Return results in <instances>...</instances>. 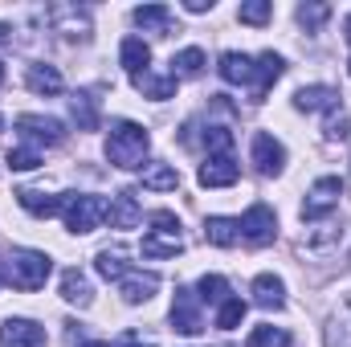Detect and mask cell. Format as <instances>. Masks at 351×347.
Returning <instances> with one entry per match:
<instances>
[{
	"label": "cell",
	"mask_w": 351,
	"mask_h": 347,
	"mask_svg": "<svg viewBox=\"0 0 351 347\" xmlns=\"http://www.w3.org/2000/svg\"><path fill=\"white\" fill-rule=\"evenodd\" d=\"M221 78L229 82V86H254V58H245V53H237V49H229V53H221Z\"/></svg>",
	"instance_id": "4fadbf2b"
},
{
	"label": "cell",
	"mask_w": 351,
	"mask_h": 347,
	"mask_svg": "<svg viewBox=\"0 0 351 347\" xmlns=\"http://www.w3.org/2000/svg\"><path fill=\"white\" fill-rule=\"evenodd\" d=\"M241 319H245V302H241V298H225V302L217 307V327H221V331H233Z\"/></svg>",
	"instance_id": "1f68e13d"
},
{
	"label": "cell",
	"mask_w": 351,
	"mask_h": 347,
	"mask_svg": "<svg viewBox=\"0 0 351 347\" xmlns=\"http://www.w3.org/2000/svg\"><path fill=\"white\" fill-rule=\"evenodd\" d=\"M250 160H254V168H258L262 176H278L282 168H286V147H282L274 135L258 131L254 143H250Z\"/></svg>",
	"instance_id": "9c48e42d"
},
{
	"label": "cell",
	"mask_w": 351,
	"mask_h": 347,
	"mask_svg": "<svg viewBox=\"0 0 351 347\" xmlns=\"http://www.w3.org/2000/svg\"><path fill=\"white\" fill-rule=\"evenodd\" d=\"M335 90L331 86H302L294 94V106L298 110H335Z\"/></svg>",
	"instance_id": "603a6c76"
},
{
	"label": "cell",
	"mask_w": 351,
	"mask_h": 347,
	"mask_svg": "<svg viewBox=\"0 0 351 347\" xmlns=\"http://www.w3.org/2000/svg\"><path fill=\"white\" fill-rule=\"evenodd\" d=\"M16 131H21V139H29V147H58L62 139H66V127L58 123V119H49V115H21L16 119Z\"/></svg>",
	"instance_id": "8992f818"
},
{
	"label": "cell",
	"mask_w": 351,
	"mask_h": 347,
	"mask_svg": "<svg viewBox=\"0 0 351 347\" xmlns=\"http://www.w3.org/2000/svg\"><path fill=\"white\" fill-rule=\"evenodd\" d=\"M70 110H74V119H78L82 131H94V127H98V98H94V94H86V90L74 94V98H70Z\"/></svg>",
	"instance_id": "f1b7e54d"
},
{
	"label": "cell",
	"mask_w": 351,
	"mask_h": 347,
	"mask_svg": "<svg viewBox=\"0 0 351 347\" xmlns=\"http://www.w3.org/2000/svg\"><path fill=\"white\" fill-rule=\"evenodd\" d=\"M327 135H331V139H348L351 135V119L348 115H331V119H327Z\"/></svg>",
	"instance_id": "8d00e7d4"
},
{
	"label": "cell",
	"mask_w": 351,
	"mask_h": 347,
	"mask_svg": "<svg viewBox=\"0 0 351 347\" xmlns=\"http://www.w3.org/2000/svg\"><path fill=\"white\" fill-rule=\"evenodd\" d=\"M131 16H135V25H139V29H152V33H172V12H168L164 4H143V8H135Z\"/></svg>",
	"instance_id": "d4e9b609"
},
{
	"label": "cell",
	"mask_w": 351,
	"mask_h": 347,
	"mask_svg": "<svg viewBox=\"0 0 351 347\" xmlns=\"http://www.w3.org/2000/svg\"><path fill=\"white\" fill-rule=\"evenodd\" d=\"M147 147H152L147 131H143L139 123H131V119H119V123L110 127V139H106V160H110L114 168L131 172V168H139V164H143Z\"/></svg>",
	"instance_id": "6da1fadb"
},
{
	"label": "cell",
	"mask_w": 351,
	"mask_h": 347,
	"mask_svg": "<svg viewBox=\"0 0 351 347\" xmlns=\"http://www.w3.org/2000/svg\"><path fill=\"white\" fill-rule=\"evenodd\" d=\"M53 16V25H58V33H66V37H86V29H90V21H86V12L82 8H53L49 12Z\"/></svg>",
	"instance_id": "484cf974"
},
{
	"label": "cell",
	"mask_w": 351,
	"mask_h": 347,
	"mask_svg": "<svg viewBox=\"0 0 351 347\" xmlns=\"http://www.w3.org/2000/svg\"><path fill=\"white\" fill-rule=\"evenodd\" d=\"M204 147H208V156H229L233 152V131L229 127H208L204 131Z\"/></svg>",
	"instance_id": "d6a6232c"
},
{
	"label": "cell",
	"mask_w": 351,
	"mask_h": 347,
	"mask_svg": "<svg viewBox=\"0 0 351 347\" xmlns=\"http://www.w3.org/2000/svg\"><path fill=\"white\" fill-rule=\"evenodd\" d=\"M200 70H204V49H196V45L180 49L172 58V78H196Z\"/></svg>",
	"instance_id": "4316f807"
},
{
	"label": "cell",
	"mask_w": 351,
	"mask_h": 347,
	"mask_svg": "<svg viewBox=\"0 0 351 347\" xmlns=\"http://www.w3.org/2000/svg\"><path fill=\"white\" fill-rule=\"evenodd\" d=\"M172 331L180 335H200L204 331V315H200V298L192 294V290H176L172 298Z\"/></svg>",
	"instance_id": "ba28073f"
},
{
	"label": "cell",
	"mask_w": 351,
	"mask_h": 347,
	"mask_svg": "<svg viewBox=\"0 0 351 347\" xmlns=\"http://www.w3.org/2000/svg\"><path fill=\"white\" fill-rule=\"evenodd\" d=\"M4 278H8V274H4V261H0V286H4Z\"/></svg>",
	"instance_id": "7bdbcfd3"
},
{
	"label": "cell",
	"mask_w": 351,
	"mask_h": 347,
	"mask_svg": "<svg viewBox=\"0 0 351 347\" xmlns=\"http://www.w3.org/2000/svg\"><path fill=\"white\" fill-rule=\"evenodd\" d=\"M237 176H241V168L233 156H208L196 180H200V188H229V184H237Z\"/></svg>",
	"instance_id": "8fae6325"
},
{
	"label": "cell",
	"mask_w": 351,
	"mask_h": 347,
	"mask_svg": "<svg viewBox=\"0 0 351 347\" xmlns=\"http://www.w3.org/2000/svg\"><path fill=\"white\" fill-rule=\"evenodd\" d=\"M196 298H200V302H208V307H221V302H225V298H233V294H229V282H225L221 274H204V278H200V286H196Z\"/></svg>",
	"instance_id": "83f0119b"
},
{
	"label": "cell",
	"mask_w": 351,
	"mask_h": 347,
	"mask_svg": "<svg viewBox=\"0 0 351 347\" xmlns=\"http://www.w3.org/2000/svg\"><path fill=\"white\" fill-rule=\"evenodd\" d=\"M119 62H123V70L135 78V74H147V66H152V49H147V41L143 37H123V45H119Z\"/></svg>",
	"instance_id": "9a60e30c"
},
{
	"label": "cell",
	"mask_w": 351,
	"mask_h": 347,
	"mask_svg": "<svg viewBox=\"0 0 351 347\" xmlns=\"http://www.w3.org/2000/svg\"><path fill=\"white\" fill-rule=\"evenodd\" d=\"M290 344H294L290 331H286V327H269V323L254 327L250 339H245V347H290Z\"/></svg>",
	"instance_id": "f546056e"
},
{
	"label": "cell",
	"mask_w": 351,
	"mask_h": 347,
	"mask_svg": "<svg viewBox=\"0 0 351 347\" xmlns=\"http://www.w3.org/2000/svg\"><path fill=\"white\" fill-rule=\"evenodd\" d=\"M45 344H49V335L33 319H4V327H0V347H45Z\"/></svg>",
	"instance_id": "30bf717a"
},
{
	"label": "cell",
	"mask_w": 351,
	"mask_h": 347,
	"mask_svg": "<svg viewBox=\"0 0 351 347\" xmlns=\"http://www.w3.org/2000/svg\"><path fill=\"white\" fill-rule=\"evenodd\" d=\"M82 347H110V344H102V339H90V344H82Z\"/></svg>",
	"instance_id": "ab89813d"
},
{
	"label": "cell",
	"mask_w": 351,
	"mask_h": 347,
	"mask_svg": "<svg viewBox=\"0 0 351 347\" xmlns=\"http://www.w3.org/2000/svg\"><path fill=\"white\" fill-rule=\"evenodd\" d=\"M62 298L70 307H90L94 302V286H90V278L82 270H66L62 274Z\"/></svg>",
	"instance_id": "ffe728a7"
},
{
	"label": "cell",
	"mask_w": 351,
	"mask_h": 347,
	"mask_svg": "<svg viewBox=\"0 0 351 347\" xmlns=\"http://www.w3.org/2000/svg\"><path fill=\"white\" fill-rule=\"evenodd\" d=\"M254 302L265 307V311H278L286 302V282L278 274H258L254 278Z\"/></svg>",
	"instance_id": "d6986e66"
},
{
	"label": "cell",
	"mask_w": 351,
	"mask_h": 347,
	"mask_svg": "<svg viewBox=\"0 0 351 347\" xmlns=\"http://www.w3.org/2000/svg\"><path fill=\"white\" fill-rule=\"evenodd\" d=\"M131 82H135V90H139L143 98H156V102H164V98H172L176 94V78L172 74H152V70H147V74H135Z\"/></svg>",
	"instance_id": "7402d4cb"
},
{
	"label": "cell",
	"mask_w": 351,
	"mask_h": 347,
	"mask_svg": "<svg viewBox=\"0 0 351 347\" xmlns=\"http://www.w3.org/2000/svg\"><path fill=\"white\" fill-rule=\"evenodd\" d=\"M156 290H160V274H143V270H131V274L119 282L123 302H147Z\"/></svg>",
	"instance_id": "5bb4252c"
},
{
	"label": "cell",
	"mask_w": 351,
	"mask_h": 347,
	"mask_svg": "<svg viewBox=\"0 0 351 347\" xmlns=\"http://www.w3.org/2000/svg\"><path fill=\"white\" fill-rule=\"evenodd\" d=\"M327 16H331V8H327V4H298V25H302V29H311V33H315Z\"/></svg>",
	"instance_id": "d590c367"
},
{
	"label": "cell",
	"mask_w": 351,
	"mask_h": 347,
	"mask_svg": "<svg viewBox=\"0 0 351 347\" xmlns=\"http://www.w3.org/2000/svg\"><path fill=\"white\" fill-rule=\"evenodd\" d=\"M152 233L143 237V258H176L180 250H184V237H180V221H176V213L168 208H160V213H152Z\"/></svg>",
	"instance_id": "277c9868"
},
{
	"label": "cell",
	"mask_w": 351,
	"mask_h": 347,
	"mask_svg": "<svg viewBox=\"0 0 351 347\" xmlns=\"http://www.w3.org/2000/svg\"><path fill=\"white\" fill-rule=\"evenodd\" d=\"M204 241L221 246V250H233L241 241V221H233V217H208L204 221Z\"/></svg>",
	"instance_id": "e0dca14e"
},
{
	"label": "cell",
	"mask_w": 351,
	"mask_h": 347,
	"mask_svg": "<svg viewBox=\"0 0 351 347\" xmlns=\"http://www.w3.org/2000/svg\"><path fill=\"white\" fill-rule=\"evenodd\" d=\"M176 184H180V172L172 164H156L152 172H143V188H152V192H172Z\"/></svg>",
	"instance_id": "4dcf8cb0"
},
{
	"label": "cell",
	"mask_w": 351,
	"mask_h": 347,
	"mask_svg": "<svg viewBox=\"0 0 351 347\" xmlns=\"http://www.w3.org/2000/svg\"><path fill=\"white\" fill-rule=\"evenodd\" d=\"M123 347H152V344H143L135 331H127V335H123Z\"/></svg>",
	"instance_id": "f35d334b"
},
{
	"label": "cell",
	"mask_w": 351,
	"mask_h": 347,
	"mask_svg": "<svg viewBox=\"0 0 351 347\" xmlns=\"http://www.w3.org/2000/svg\"><path fill=\"white\" fill-rule=\"evenodd\" d=\"M282 74H286V62H282V58H278L274 49H269V53H262V58L254 62V86H250V90H254V102H262L265 90L274 86V82H278Z\"/></svg>",
	"instance_id": "7c38bea8"
},
{
	"label": "cell",
	"mask_w": 351,
	"mask_h": 347,
	"mask_svg": "<svg viewBox=\"0 0 351 347\" xmlns=\"http://www.w3.org/2000/svg\"><path fill=\"white\" fill-rule=\"evenodd\" d=\"M37 164H41V152H37V147H29V143L8 152V168H12V172H33Z\"/></svg>",
	"instance_id": "836d02e7"
},
{
	"label": "cell",
	"mask_w": 351,
	"mask_h": 347,
	"mask_svg": "<svg viewBox=\"0 0 351 347\" xmlns=\"http://www.w3.org/2000/svg\"><path fill=\"white\" fill-rule=\"evenodd\" d=\"M237 16H241V25H265L274 16V4L269 0H250V4L237 8Z\"/></svg>",
	"instance_id": "e575fe53"
},
{
	"label": "cell",
	"mask_w": 351,
	"mask_h": 347,
	"mask_svg": "<svg viewBox=\"0 0 351 347\" xmlns=\"http://www.w3.org/2000/svg\"><path fill=\"white\" fill-rule=\"evenodd\" d=\"M348 70H351V62H348Z\"/></svg>",
	"instance_id": "f6af8a7d"
},
{
	"label": "cell",
	"mask_w": 351,
	"mask_h": 347,
	"mask_svg": "<svg viewBox=\"0 0 351 347\" xmlns=\"http://www.w3.org/2000/svg\"><path fill=\"white\" fill-rule=\"evenodd\" d=\"M8 33H12V29H8V25H0V41H4V37H8Z\"/></svg>",
	"instance_id": "60d3db41"
},
{
	"label": "cell",
	"mask_w": 351,
	"mask_h": 347,
	"mask_svg": "<svg viewBox=\"0 0 351 347\" xmlns=\"http://www.w3.org/2000/svg\"><path fill=\"white\" fill-rule=\"evenodd\" d=\"M25 82H29L33 94H45V98H53V94H62V90H66L62 74H58L53 66H29V70H25Z\"/></svg>",
	"instance_id": "44dd1931"
},
{
	"label": "cell",
	"mask_w": 351,
	"mask_h": 347,
	"mask_svg": "<svg viewBox=\"0 0 351 347\" xmlns=\"http://www.w3.org/2000/svg\"><path fill=\"white\" fill-rule=\"evenodd\" d=\"M343 33H348V41H351V16H348V21H343Z\"/></svg>",
	"instance_id": "b9f144b4"
},
{
	"label": "cell",
	"mask_w": 351,
	"mask_h": 347,
	"mask_svg": "<svg viewBox=\"0 0 351 347\" xmlns=\"http://www.w3.org/2000/svg\"><path fill=\"white\" fill-rule=\"evenodd\" d=\"M94 270H98L106 282H123V278L131 274V261H127L123 250H102V254L94 258Z\"/></svg>",
	"instance_id": "cb8c5ba5"
},
{
	"label": "cell",
	"mask_w": 351,
	"mask_h": 347,
	"mask_svg": "<svg viewBox=\"0 0 351 347\" xmlns=\"http://www.w3.org/2000/svg\"><path fill=\"white\" fill-rule=\"evenodd\" d=\"M278 237V217H274V208L269 204H254L245 217H241V241H250V246H269Z\"/></svg>",
	"instance_id": "52a82bcc"
},
{
	"label": "cell",
	"mask_w": 351,
	"mask_h": 347,
	"mask_svg": "<svg viewBox=\"0 0 351 347\" xmlns=\"http://www.w3.org/2000/svg\"><path fill=\"white\" fill-rule=\"evenodd\" d=\"M139 217H143V208H139L135 192H119V196L110 200V213H106L110 229H135V225H139Z\"/></svg>",
	"instance_id": "2e32d148"
},
{
	"label": "cell",
	"mask_w": 351,
	"mask_h": 347,
	"mask_svg": "<svg viewBox=\"0 0 351 347\" xmlns=\"http://www.w3.org/2000/svg\"><path fill=\"white\" fill-rule=\"evenodd\" d=\"M343 192H348V180H343V176H323V180H315L311 192H306V200H302V221H319L323 213H331Z\"/></svg>",
	"instance_id": "5b68a950"
},
{
	"label": "cell",
	"mask_w": 351,
	"mask_h": 347,
	"mask_svg": "<svg viewBox=\"0 0 351 347\" xmlns=\"http://www.w3.org/2000/svg\"><path fill=\"white\" fill-rule=\"evenodd\" d=\"M16 200H21V208L33 213V217H58V213L66 208V196H45V192H37V188H21Z\"/></svg>",
	"instance_id": "ac0fdd59"
},
{
	"label": "cell",
	"mask_w": 351,
	"mask_h": 347,
	"mask_svg": "<svg viewBox=\"0 0 351 347\" xmlns=\"http://www.w3.org/2000/svg\"><path fill=\"white\" fill-rule=\"evenodd\" d=\"M184 8H188V12H208L213 0H184Z\"/></svg>",
	"instance_id": "74e56055"
},
{
	"label": "cell",
	"mask_w": 351,
	"mask_h": 347,
	"mask_svg": "<svg viewBox=\"0 0 351 347\" xmlns=\"http://www.w3.org/2000/svg\"><path fill=\"white\" fill-rule=\"evenodd\" d=\"M106 213H110V200H106V196H94V192H74V196H66V208H62L70 233H94V229L106 221Z\"/></svg>",
	"instance_id": "3957f363"
},
{
	"label": "cell",
	"mask_w": 351,
	"mask_h": 347,
	"mask_svg": "<svg viewBox=\"0 0 351 347\" xmlns=\"http://www.w3.org/2000/svg\"><path fill=\"white\" fill-rule=\"evenodd\" d=\"M0 82H4V62H0Z\"/></svg>",
	"instance_id": "ee69618b"
},
{
	"label": "cell",
	"mask_w": 351,
	"mask_h": 347,
	"mask_svg": "<svg viewBox=\"0 0 351 347\" xmlns=\"http://www.w3.org/2000/svg\"><path fill=\"white\" fill-rule=\"evenodd\" d=\"M4 274H8V282H12L16 290L29 294V290H41V286L49 282L53 261H49V254H41V250H12Z\"/></svg>",
	"instance_id": "7a4b0ae2"
}]
</instances>
